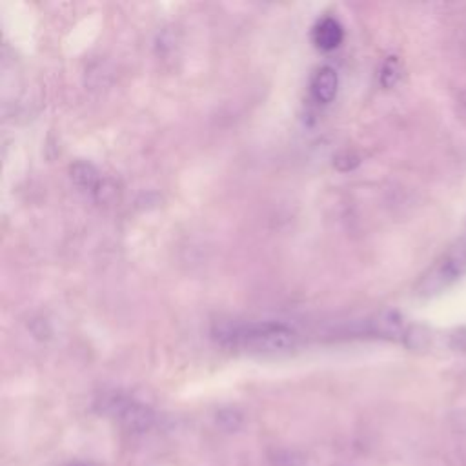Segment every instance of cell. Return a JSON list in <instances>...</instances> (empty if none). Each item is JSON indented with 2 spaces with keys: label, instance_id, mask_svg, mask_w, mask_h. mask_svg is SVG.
Listing matches in <instances>:
<instances>
[{
  "label": "cell",
  "instance_id": "6da1fadb",
  "mask_svg": "<svg viewBox=\"0 0 466 466\" xmlns=\"http://www.w3.org/2000/svg\"><path fill=\"white\" fill-rule=\"evenodd\" d=\"M220 344L249 353L279 355L297 346V333L280 322H226L215 329Z\"/></svg>",
  "mask_w": 466,
  "mask_h": 466
},
{
  "label": "cell",
  "instance_id": "7a4b0ae2",
  "mask_svg": "<svg viewBox=\"0 0 466 466\" xmlns=\"http://www.w3.org/2000/svg\"><path fill=\"white\" fill-rule=\"evenodd\" d=\"M96 406L100 413L111 417L126 431L135 435L147 433L157 424V413L149 404L122 391L102 393Z\"/></svg>",
  "mask_w": 466,
  "mask_h": 466
},
{
  "label": "cell",
  "instance_id": "3957f363",
  "mask_svg": "<svg viewBox=\"0 0 466 466\" xmlns=\"http://www.w3.org/2000/svg\"><path fill=\"white\" fill-rule=\"evenodd\" d=\"M466 271V244L455 246L441 264H437L420 282L419 289L424 295L441 291L450 282L459 279Z\"/></svg>",
  "mask_w": 466,
  "mask_h": 466
},
{
  "label": "cell",
  "instance_id": "277c9868",
  "mask_svg": "<svg viewBox=\"0 0 466 466\" xmlns=\"http://www.w3.org/2000/svg\"><path fill=\"white\" fill-rule=\"evenodd\" d=\"M366 331L382 339H404L406 335L402 317L393 309L380 311L366 320Z\"/></svg>",
  "mask_w": 466,
  "mask_h": 466
},
{
  "label": "cell",
  "instance_id": "5b68a950",
  "mask_svg": "<svg viewBox=\"0 0 466 466\" xmlns=\"http://www.w3.org/2000/svg\"><path fill=\"white\" fill-rule=\"evenodd\" d=\"M311 38L313 44L322 49V51H331L335 47L340 46L342 38H344V29L340 25V22L333 16H324L320 18L311 31Z\"/></svg>",
  "mask_w": 466,
  "mask_h": 466
},
{
  "label": "cell",
  "instance_id": "8992f818",
  "mask_svg": "<svg viewBox=\"0 0 466 466\" xmlns=\"http://www.w3.org/2000/svg\"><path fill=\"white\" fill-rule=\"evenodd\" d=\"M337 87H339V76L337 71L329 66H322L315 71L313 78H311V95L317 102L320 104H328L335 98L337 95Z\"/></svg>",
  "mask_w": 466,
  "mask_h": 466
},
{
  "label": "cell",
  "instance_id": "52a82bcc",
  "mask_svg": "<svg viewBox=\"0 0 466 466\" xmlns=\"http://www.w3.org/2000/svg\"><path fill=\"white\" fill-rule=\"evenodd\" d=\"M71 178L82 186V187H89V189H96L100 186V178H98V173L96 169L89 164V162H75L71 166Z\"/></svg>",
  "mask_w": 466,
  "mask_h": 466
},
{
  "label": "cell",
  "instance_id": "ba28073f",
  "mask_svg": "<svg viewBox=\"0 0 466 466\" xmlns=\"http://www.w3.org/2000/svg\"><path fill=\"white\" fill-rule=\"evenodd\" d=\"M215 419L224 431H237L244 424V415L237 408H222Z\"/></svg>",
  "mask_w": 466,
  "mask_h": 466
},
{
  "label": "cell",
  "instance_id": "9c48e42d",
  "mask_svg": "<svg viewBox=\"0 0 466 466\" xmlns=\"http://www.w3.org/2000/svg\"><path fill=\"white\" fill-rule=\"evenodd\" d=\"M404 342L413 350H422L430 342V331L422 326H411V328L406 329Z\"/></svg>",
  "mask_w": 466,
  "mask_h": 466
},
{
  "label": "cell",
  "instance_id": "30bf717a",
  "mask_svg": "<svg viewBox=\"0 0 466 466\" xmlns=\"http://www.w3.org/2000/svg\"><path fill=\"white\" fill-rule=\"evenodd\" d=\"M400 78V66L397 62L395 56H390L380 71V84L384 87H393L397 84V80Z\"/></svg>",
  "mask_w": 466,
  "mask_h": 466
},
{
  "label": "cell",
  "instance_id": "8fae6325",
  "mask_svg": "<svg viewBox=\"0 0 466 466\" xmlns=\"http://www.w3.org/2000/svg\"><path fill=\"white\" fill-rule=\"evenodd\" d=\"M67 466H89V464H86V462H71Z\"/></svg>",
  "mask_w": 466,
  "mask_h": 466
}]
</instances>
